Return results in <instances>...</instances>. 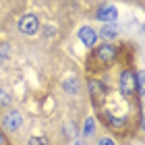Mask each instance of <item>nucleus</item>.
<instances>
[{"label":"nucleus","instance_id":"1","mask_svg":"<svg viewBox=\"0 0 145 145\" xmlns=\"http://www.w3.org/2000/svg\"><path fill=\"white\" fill-rule=\"evenodd\" d=\"M2 127H4L6 131H10V133H15V131L21 129V127H23V114H21V110L10 108V110L2 116Z\"/></svg>","mask_w":145,"mask_h":145},{"label":"nucleus","instance_id":"2","mask_svg":"<svg viewBox=\"0 0 145 145\" xmlns=\"http://www.w3.org/2000/svg\"><path fill=\"white\" fill-rule=\"evenodd\" d=\"M19 31L25 35H35L39 31V19L35 15H25L19 19Z\"/></svg>","mask_w":145,"mask_h":145},{"label":"nucleus","instance_id":"3","mask_svg":"<svg viewBox=\"0 0 145 145\" xmlns=\"http://www.w3.org/2000/svg\"><path fill=\"white\" fill-rule=\"evenodd\" d=\"M135 89H137V77H135V72L124 71L120 75V91H122V95H133Z\"/></svg>","mask_w":145,"mask_h":145},{"label":"nucleus","instance_id":"4","mask_svg":"<svg viewBox=\"0 0 145 145\" xmlns=\"http://www.w3.org/2000/svg\"><path fill=\"white\" fill-rule=\"evenodd\" d=\"M97 58L104 62V64H112L116 60V48L114 46H110V44H104L97 48Z\"/></svg>","mask_w":145,"mask_h":145},{"label":"nucleus","instance_id":"5","mask_svg":"<svg viewBox=\"0 0 145 145\" xmlns=\"http://www.w3.org/2000/svg\"><path fill=\"white\" fill-rule=\"evenodd\" d=\"M79 39L83 42L85 48H93L95 42H97V33L91 27H81L79 29Z\"/></svg>","mask_w":145,"mask_h":145},{"label":"nucleus","instance_id":"6","mask_svg":"<svg viewBox=\"0 0 145 145\" xmlns=\"http://www.w3.org/2000/svg\"><path fill=\"white\" fill-rule=\"evenodd\" d=\"M116 17H118V10L114 8V6H102L100 10H97V21H104V23H114L116 21Z\"/></svg>","mask_w":145,"mask_h":145},{"label":"nucleus","instance_id":"7","mask_svg":"<svg viewBox=\"0 0 145 145\" xmlns=\"http://www.w3.org/2000/svg\"><path fill=\"white\" fill-rule=\"evenodd\" d=\"M118 33V29H116V25L114 23H106L104 27L100 29V37L102 39H106V42H110V39H114Z\"/></svg>","mask_w":145,"mask_h":145},{"label":"nucleus","instance_id":"8","mask_svg":"<svg viewBox=\"0 0 145 145\" xmlns=\"http://www.w3.org/2000/svg\"><path fill=\"white\" fill-rule=\"evenodd\" d=\"M62 87L64 89H67L69 91V93H77V91H79V81H77V79H64V81H62Z\"/></svg>","mask_w":145,"mask_h":145},{"label":"nucleus","instance_id":"9","mask_svg":"<svg viewBox=\"0 0 145 145\" xmlns=\"http://www.w3.org/2000/svg\"><path fill=\"white\" fill-rule=\"evenodd\" d=\"M89 89H91V95L93 97H102L104 95V85L100 81H93V79H91L89 81Z\"/></svg>","mask_w":145,"mask_h":145},{"label":"nucleus","instance_id":"10","mask_svg":"<svg viewBox=\"0 0 145 145\" xmlns=\"http://www.w3.org/2000/svg\"><path fill=\"white\" fill-rule=\"evenodd\" d=\"M10 104H12V93L8 89L2 87V89H0V106L6 108V106H10Z\"/></svg>","mask_w":145,"mask_h":145},{"label":"nucleus","instance_id":"11","mask_svg":"<svg viewBox=\"0 0 145 145\" xmlns=\"http://www.w3.org/2000/svg\"><path fill=\"white\" fill-rule=\"evenodd\" d=\"M93 131H95V120L93 118H87L85 120V129H83V137H91Z\"/></svg>","mask_w":145,"mask_h":145},{"label":"nucleus","instance_id":"12","mask_svg":"<svg viewBox=\"0 0 145 145\" xmlns=\"http://www.w3.org/2000/svg\"><path fill=\"white\" fill-rule=\"evenodd\" d=\"M124 122H127V118H110V127L112 129H122L124 127Z\"/></svg>","mask_w":145,"mask_h":145},{"label":"nucleus","instance_id":"13","mask_svg":"<svg viewBox=\"0 0 145 145\" xmlns=\"http://www.w3.org/2000/svg\"><path fill=\"white\" fill-rule=\"evenodd\" d=\"M27 145H50L48 139H44V137H31L27 141Z\"/></svg>","mask_w":145,"mask_h":145},{"label":"nucleus","instance_id":"14","mask_svg":"<svg viewBox=\"0 0 145 145\" xmlns=\"http://www.w3.org/2000/svg\"><path fill=\"white\" fill-rule=\"evenodd\" d=\"M8 56H10V48L8 46H0V60H8Z\"/></svg>","mask_w":145,"mask_h":145},{"label":"nucleus","instance_id":"15","mask_svg":"<svg viewBox=\"0 0 145 145\" xmlns=\"http://www.w3.org/2000/svg\"><path fill=\"white\" fill-rule=\"evenodd\" d=\"M97 145H116L114 139H110V137H102L100 141H97Z\"/></svg>","mask_w":145,"mask_h":145},{"label":"nucleus","instance_id":"16","mask_svg":"<svg viewBox=\"0 0 145 145\" xmlns=\"http://www.w3.org/2000/svg\"><path fill=\"white\" fill-rule=\"evenodd\" d=\"M0 145H4V135L0 133Z\"/></svg>","mask_w":145,"mask_h":145},{"label":"nucleus","instance_id":"17","mask_svg":"<svg viewBox=\"0 0 145 145\" xmlns=\"http://www.w3.org/2000/svg\"><path fill=\"white\" fill-rule=\"evenodd\" d=\"M75 145H87V143H85V141H77Z\"/></svg>","mask_w":145,"mask_h":145}]
</instances>
